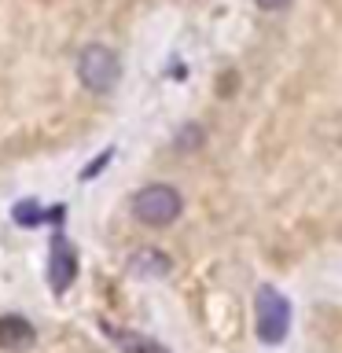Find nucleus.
Instances as JSON below:
<instances>
[{
    "label": "nucleus",
    "instance_id": "obj_1",
    "mask_svg": "<svg viewBox=\"0 0 342 353\" xmlns=\"http://www.w3.org/2000/svg\"><path fill=\"white\" fill-rule=\"evenodd\" d=\"M181 210H184V199L170 184H148V188H140V192L132 195V217H137L140 225H148V228L173 225V221L181 217Z\"/></svg>",
    "mask_w": 342,
    "mask_h": 353
},
{
    "label": "nucleus",
    "instance_id": "obj_2",
    "mask_svg": "<svg viewBox=\"0 0 342 353\" xmlns=\"http://www.w3.org/2000/svg\"><path fill=\"white\" fill-rule=\"evenodd\" d=\"M77 77H81V85L88 92H110L121 77V63H118L114 48H107V44L81 48V55H77Z\"/></svg>",
    "mask_w": 342,
    "mask_h": 353
},
{
    "label": "nucleus",
    "instance_id": "obj_3",
    "mask_svg": "<svg viewBox=\"0 0 342 353\" xmlns=\"http://www.w3.org/2000/svg\"><path fill=\"white\" fill-rule=\"evenodd\" d=\"M254 313H258V339L265 346H276V342L287 339V327H291V305L280 291L272 287H261L258 302H254Z\"/></svg>",
    "mask_w": 342,
    "mask_h": 353
},
{
    "label": "nucleus",
    "instance_id": "obj_4",
    "mask_svg": "<svg viewBox=\"0 0 342 353\" xmlns=\"http://www.w3.org/2000/svg\"><path fill=\"white\" fill-rule=\"evenodd\" d=\"M74 276H77V254H74L70 243H66L63 232H55V236H52V258H48V283H52V291L63 294L66 287L74 283Z\"/></svg>",
    "mask_w": 342,
    "mask_h": 353
},
{
    "label": "nucleus",
    "instance_id": "obj_5",
    "mask_svg": "<svg viewBox=\"0 0 342 353\" xmlns=\"http://www.w3.org/2000/svg\"><path fill=\"white\" fill-rule=\"evenodd\" d=\"M37 342V331L26 316H15V313H4L0 316V350L8 353H22Z\"/></svg>",
    "mask_w": 342,
    "mask_h": 353
},
{
    "label": "nucleus",
    "instance_id": "obj_6",
    "mask_svg": "<svg viewBox=\"0 0 342 353\" xmlns=\"http://www.w3.org/2000/svg\"><path fill=\"white\" fill-rule=\"evenodd\" d=\"M170 269H173L170 254H162L154 247H143L129 258V272L132 276H148V280H154V276H170Z\"/></svg>",
    "mask_w": 342,
    "mask_h": 353
},
{
    "label": "nucleus",
    "instance_id": "obj_7",
    "mask_svg": "<svg viewBox=\"0 0 342 353\" xmlns=\"http://www.w3.org/2000/svg\"><path fill=\"white\" fill-rule=\"evenodd\" d=\"M103 335L114 339L125 353H170L165 346H159V342L143 339V335H137V331H121V327H114V324H103Z\"/></svg>",
    "mask_w": 342,
    "mask_h": 353
},
{
    "label": "nucleus",
    "instance_id": "obj_8",
    "mask_svg": "<svg viewBox=\"0 0 342 353\" xmlns=\"http://www.w3.org/2000/svg\"><path fill=\"white\" fill-rule=\"evenodd\" d=\"M44 217H48V214H41V206L33 203V199H22V203L15 206V221H19V225H26V228L41 225Z\"/></svg>",
    "mask_w": 342,
    "mask_h": 353
},
{
    "label": "nucleus",
    "instance_id": "obj_9",
    "mask_svg": "<svg viewBox=\"0 0 342 353\" xmlns=\"http://www.w3.org/2000/svg\"><path fill=\"white\" fill-rule=\"evenodd\" d=\"M110 159H114V148H107L103 154H99V159H92V162H88L85 170H81V181H96V176L103 173V165H110Z\"/></svg>",
    "mask_w": 342,
    "mask_h": 353
},
{
    "label": "nucleus",
    "instance_id": "obj_10",
    "mask_svg": "<svg viewBox=\"0 0 342 353\" xmlns=\"http://www.w3.org/2000/svg\"><path fill=\"white\" fill-rule=\"evenodd\" d=\"M199 143H203V129L199 125H188V129H181V137H177V148L181 151H195Z\"/></svg>",
    "mask_w": 342,
    "mask_h": 353
},
{
    "label": "nucleus",
    "instance_id": "obj_11",
    "mask_svg": "<svg viewBox=\"0 0 342 353\" xmlns=\"http://www.w3.org/2000/svg\"><path fill=\"white\" fill-rule=\"evenodd\" d=\"M291 4H294V0H258L261 11H287Z\"/></svg>",
    "mask_w": 342,
    "mask_h": 353
},
{
    "label": "nucleus",
    "instance_id": "obj_12",
    "mask_svg": "<svg viewBox=\"0 0 342 353\" xmlns=\"http://www.w3.org/2000/svg\"><path fill=\"white\" fill-rule=\"evenodd\" d=\"M232 85H236V74H225V81H221V96H232Z\"/></svg>",
    "mask_w": 342,
    "mask_h": 353
}]
</instances>
